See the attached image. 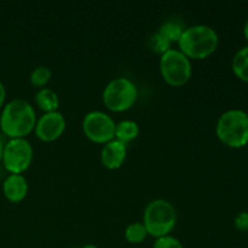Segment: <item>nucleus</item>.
<instances>
[{"mask_svg": "<svg viewBox=\"0 0 248 248\" xmlns=\"http://www.w3.org/2000/svg\"><path fill=\"white\" fill-rule=\"evenodd\" d=\"M36 113L28 101L15 98L5 103L0 115V130L11 138H26L34 131L36 124Z\"/></svg>", "mask_w": 248, "mask_h": 248, "instance_id": "obj_1", "label": "nucleus"}, {"mask_svg": "<svg viewBox=\"0 0 248 248\" xmlns=\"http://www.w3.org/2000/svg\"><path fill=\"white\" fill-rule=\"evenodd\" d=\"M178 50L189 60H205L218 47L219 36L217 31L206 24L186 27L178 40Z\"/></svg>", "mask_w": 248, "mask_h": 248, "instance_id": "obj_2", "label": "nucleus"}, {"mask_svg": "<svg viewBox=\"0 0 248 248\" xmlns=\"http://www.w3.org/2000/svg\"><path fill=\"white\" fill-rule=\"evenodd\" d=\"M216 135L224 145L234 149L248 144V114L240 109H230L219 116Z\"/></svg>", "mask_w": 248, "mask_h": 248, "instance_id": "obj_3", "label": "nucleus"}, {"mask_svg": "<svg viewBox=\"0 0 248 248\" xmlns=\"http://www.w3.org/2000/svg\"><path fill=\"white\" fill-rule=\"evenodd\" d=\"M143 224L155 239L170 235L177 224L176 207L165 199L150 201L143 213Z\"/></svg>", "mask_w": 248, "mask_h": 248, "instance_id": "obj_4", "label": "nucleus"}, {"mask_svg": "<svg viewBox=\"0 0 248 248\" xmlns=\"http://www.w3.org/2000/svg\"><path fill=\"white\" fill-rule=\"evenodd\" d=\"M138 98V90L128 78L119 77L110 80L104 87L102 99L108 110L114 113L126 111L135 106Z\"/></svg>", "mask_w": 248, "mask_h": 248, "instance_id": "obj_5", "label": "nucleus"}, {"mask_svg": "<svg viewBox=\"0 0 248 248\" xmlns=\"http://www.w3.org/2000/svg\"><path fill=\"white\" fill-rule=\"evenodd\" d=\"M159 67L165 81L173 87L186 85L193 74L191 61L178 48H170L162 53Z\"/></svg>", "mask_w": 248, "mask_h": 248, "instance_id": "obj_6", "label": "nucleus"}, {"mask_svg": "<svg viewBox=\"0 0 248 248\" xmlns=\"http://www.w3.org/2000/svg\"><path fill=\"white\" fill-rule=\"evenodd\" d=\"M33 161V147L27 138H11L4 144L2 165L10 174H22Z\"/></svg>", "mask_w": 248, "mask_h": 248, "instance_id": "obj_7", "label": "nucleus"}, {"mask_svg": "<svg viewBox=\"0 0 248 248\" xmlns=\"http://www.w3.org/2000/svg\"><path fill=\"white\" fill-rule=\"evenodd\" d=\"M116 123L110 115L101 110H92L82 120V131L86 138L97 144H106L115 140Z\"/></svg>", "mask_w": 248, "mask_h": 248, "instance_id": "obj_8", "label": "nucleus"}, {"mask_svg": "<svg viewBox=\"0 0 248 248\" xmlns=\"http://www.w3.org/2000/svg\"><path fill=\"white\" fill-rule=\"evenodd\" d=\"M65 118L61 111L45 113L36 120L34 132L43 142H53L58 140L65 131Z\"/></svg>", "mask_w": 248, "mask_h": 248, "instance_id": "obj_9", "label": "nucleus"}, {"mask_svg": "<svg viewBox=\"0 0 248 248\" xmlns=\"http://www.w3.org/2000/svg\"><path fill=\"white\" fill-rule=\"evenodd\" d=\"M127 156V147L125 143L113 140L106 143L101 150V162L106 169L118 170L125 162Z\"/></svg>", "mask_w": 248, "mask_h": 248, "instance_id": "obj_10", "label": "nucleus"}, {"mask_svg": "<svg viewBox=\"0 0 248 248\" xmlns=\"http://www.w3.org/2000/svg\"><path fill=\"white\" fill-rule=\"evenodd\" d=\"M28 182L23 174H9L2 183V193L10 202L18 203L28 194Z\"/></svg>", "mask_w": 248, "mask_h": 248, "instance_id": "obj_11", "label": "nucleus"}, {"mask_svg": "<svg viewBox=\"0 0 248 248\" xmlns=\"http://www.w3.org/2000/svg\"><path fill=\"white\" fill-rule=\"evenodd\" d=\"M34 99H35L36 106L45 113L57 111L58 107H60V97L50 87L39 89L34 96Z\"/></svg>", "mask_w": 248, "mask_h": 248, "instance_id": "obj_12", "label": "nucleus"}, {"mask_svg": "<svg viewBox=\"0 0 248 248\" xmlns=\"http://www.w3.org/2000/svg\"><path fill=\"white\" fill-rule=\"evenodd\" d=\"M140 135V126L136 121L124 120L116 124L115 128V140H120L123 143H128L131 140H136Z\"/></svg>", "mask_w": 248, "mask_h": 248, "instance_id": "obj_13", "label": "nucleus"}, {"mask_svg": "<svg viewBox=\"0 0 248 248\" xmlns=\"http://www.w3.org/2000/svg\"><path fill=\"white\" fill-rule=\"evenodd\" d=\"M232 69L235 77L241 81L248 82V46H245L235 53L232 62Z\"/></svg>", "mask_w": 248, "mask_h": 248, "instance_id": "obj_14", "label": "nucleus"}, {"mask_svg": "<svg viewBox=\"0 0 248 248\" xmlns=\"http://www.w3.org/2000/svg\"><path fill=\"white\" fill-rule=\"evenodd\" d=\"M184 27L182 26V23L179 22L173 21V19H170V21L164 22L161 24V27L159 28L157 33L161 34L170 44L172 43H178L179 38L182 36V33L184 31Z\"/></svg>", "mask_w": 248, "mask_h": 248, "instance_id": "obj_15", "label": "nucleus"}, {"mask_svg": "<svg viewBox=\"0 0 248 248\" xmlns=\"http://www.w3.org/2000/svg\"><path fill=\"white\" fill-rule=\"evenodd\" d=\"M148 236H149V235H148V232L147 229H145L143 222L131 223L130 225H127V228H126L125 230L126 241L133 245L142 244Z\"/></svg>", "mask_w": 248, "mask_h": 248, "instance_id": "obj_16", "label": "nucleus"}, {"mask_svg": "<svg viewBox=\"0 0 248 248\" xmlns=\"http://www.w3.org/2000/svg\"><path fill=\"white\" fill-rule=\"evenodd\" d=\"M51 78H52V72H51L50 68L46 67V65H39V67L34 68L29 79H31V84L34 87L43 89L48 84Z\"/></svg>", "mask_w": 248, "mask_h": 248, "instance_id": "obj_17", "label": "nucleus"}, {"mask_svg": "<svg viewBox=\"0 0 248 248\" xmlns=\"http://www.w3.org/2000/svg\"><path fill=\"white\" fill-rule=\"evenodd\" d=\"M149 45L150 48H152L155 53H159L160 56L171 48V44H170L161 34L157 33V31L149 39Z\"/></svg>", "mask_w": 248, "mask_h": 248, "instance_id": "obj_18", "label": "nucleus"}, {"mask_svg": "<svg viewBox=\"0 0 248 248\" xmlns=\"http://www.w3.org/2000/svg\"><path fill=\"white\" fill-rule=\"evenodd\" d=\"M153 248H184L183 244L177 237L172 235H166L155 239Z\"/></svg>", "mask_w": 248, "mask_h": 248, "instance_id": "obj_19", "label": "nucleus"}, {"mask_svg": "<svg viewBox=\"0 0 248 248\" xmlns=\"http://www.w3.org/2000/svg\"><path fill=\"white\" fill-rule=\"evenodd\" d=\"M235 228L240 232H248V212H240L239 215L235 217L234 220Z\"/></svg>", "mask_w": 248, "mask_h": 248, "instance_id": "obj_20", "label": "nucleus"}, {"mask_svg": "<svg viewBox=\"0 0 248 248\" xmlns=\"http://www.w3.org/2000/svg\"><path fill=\"white\" fill-rule=\"evenodd\" d=\"M5 102H6V87L0 81V109L5 106Z\"/></svg>", "mask_w": 248, "mask_h": 248, "instance_id": "obj_21", "label": "nucleus"}, {"mask_svg": "<svg viewBox=\"0 0 248 248\" xmlns=\"http://www.w3.org/2000/svg\"><path fill=\"white\" fill-rule=\"evenodd\" d=\"M244 35L245 38H246V40L248 41V19L246 23H245V27H244Z\"/></svg>", "mask_w": 248, "mask_h": 248, "instance_id": "obj_22", "label": "nucleus"}, {"mask_svg": "<svg viewBox=\"0 0 248 248\" xmlns=\"http://www.w3.org/2000/svg\"><path fill=\"white\" fill-rule=\"evenodd\" d=\"M2 154H4V144H2L1 140H0V162L2 161Z\"/></svg>", "mask_w": 248, "mask_h": 248, "instance_id": "obj_23", "label": "nucleus"}, {"mask_svg": "<svg viewBox=\"0 0 248 248\" xmlns=\"http://www.w3.org/2000/svg\"><path fill=\"white\" fill-rule=\"evenodd\" d=\"M81 248H98V247L93 244H87V245H85V246H82Z\"/></svg>", "mask_w": 248, "mask_h": 248, "instance_id": "obj_24", "label": "nucleus"}, {"mask_svg": "<svg viewBox=\"0 0 248 248\" xmlns=\"http://www.w3.org/2000/svg\"><path fill=\"white\" fill-rule=\"evenodd\" d=\"M247 147H248V144H247Z\"/></svg>", "mask_w": 248, "mask_h": 248, "instance_id": "obj_25", "label": "nucleus"}]
</instances>
